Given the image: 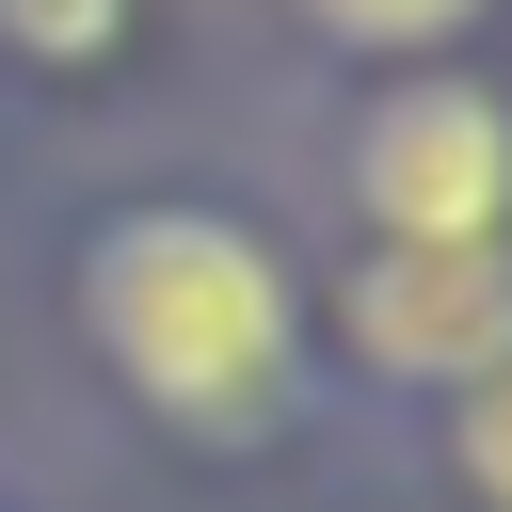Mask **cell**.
<instances>
[{
  "label": "cell",
  "instance_id": "6da1fadb",
  "mask_svg": "<svg viewBox=\"0 0 512 512\" xmlns=\"http://www.w3.org/2000/svg\"><path fill=\"white\" fill-rule=\"evenodd\" d=\"M80 304L128 400H160L176 432H256L288 400V272L224 208H112L80 256Z\"/></svg>",
  "mask_w": 512,
  "mask_h": 512
},
{
  "label": "cell",
  "instance_id": "7a4b0ae2",
  "mask_svg": "<svg viewBox=\"0 0 512 512\" xmlns=\"http://www.w3.org/2000/svg\"><path fill=\"white\" fill-rule=\"evenodd\" d=\"M352 208L384 240H496L512 224V112L480 80H400L352 128Z\"/></svg>",
  "mask_w": 512,
  "mask_h": 512
},
{
  "label": "cell",
  "instance_id": "3957f363",
  "mask_svg": "<svg viewBox=\"0 0 512 512\" xmlns=\"http://www.w3.org/2000/svg\"><path fill=\"white\" fill-rule=\"evenodd\" d=\"M496 336H512V256L496 240H384L352 272V352L400 368V384H464Z\"/></svg>",
  "mask_w": 512,
  "mask_h": 512
},
{
  "label": "cell",
  "instance_id": "277c9868",
  "mask_svg": "<svg viewBox=\"0 0 512 512\" xmlns=\"http://www.w3.org/2000/svg\"><path fill=\"white\" fill-rule=\"evenodd\" d=\"M464 480H480V496L512 512V336H496V352L464 368Z\"/></svg>",
  "mask_w": 512,
  "mask_h": 512
},
{
  "label": "cell",
  "instance_id": "5b68a950",
  "mask_svg": "<svg viewBox=\"0 0 512 512\" xmlns=\"http://www.w3.org/2000/svg\"><path fill=\"white\" fill-rule=\"evenodd\" d=\"M320 32H352V48H432V32H464L480 0H304Z\"/></svg>",
  "mask_w": 512,
  "mask_h": 512
},
{
  "label": "cell",
  "instance_id": "8992f818",
  "mask_svg": "<svg viewBox=\"0 0 512 512\" xmlns=\"http://www.w3.org/2000/svg\"><path fill=\"white\" fill-rule=\"evenodd\" d=\"M112 16H128V0H0V32H16V48H48V64H96V48H112Z\"/></svg>",
  "mask_w": 512,
  "mask_h": 512
}]
</instances>
